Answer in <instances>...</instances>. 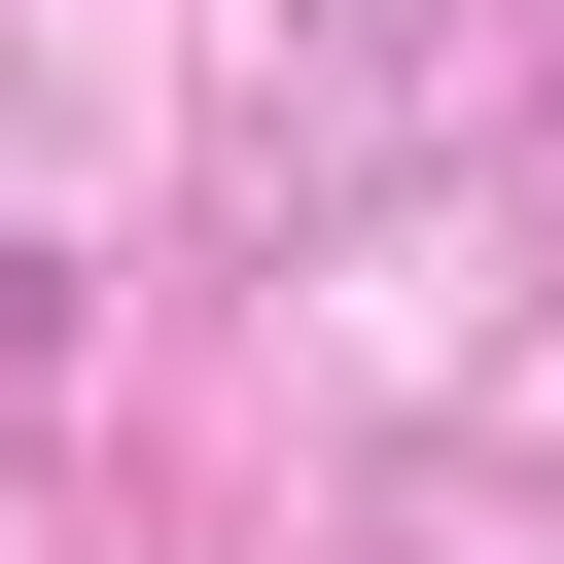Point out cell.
Wrapping results in <instances>:
<instances>
[{"mask_svg":"<svg viewBox=\"0 0 564 564\" xmlns=\"http://www.w3.org/2000/svg\"><path fill=\"white\" fill-rule=\"evenodd\" d=\"M0 352H70V247H35V212H0Z\"/></svg>","mask_w":564,"mask_h":564,"instance_id":"cell-1","label":"cell"}]
</instances>
